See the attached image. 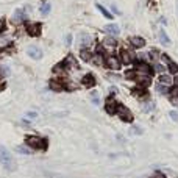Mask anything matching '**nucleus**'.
<instances>
[{
  "label": "nucleus",
  "mask_w": 178,
  "mask_h": 178,
  "mask_svg": "<svg viewBox=\"0 0 178 178\" xmlns=\"http://www.w3.org/2000/svg\"><path fill=\"white\" fill-rule=\"evenodd\" d=\"M0 163H2L6 169H9V170H13V169H14L11 153H9L8 150L5 147H2V145H0Z\"/></svg>",
  "instance_id": "1"
},
{
  "label": "nucleus",
  "mask_w": 178,
  "mask_h": 178,
  "mask_svg": "<svg viewBox=\"0 0 178 178\" xmlns=\"http://www.w3.org/2000/svg\"><path fill=\"white\" fill-rule=\"evenodd\" d=\"M116 112H117L119 117L124 120V122H133V114H131V111H130L127 106H124V105H117Z\"/></svg>",
  "instance_id": "2"
},
{
  "label": "nucleus",
  "mask_w": 178,
  "mask_h": 178,
  "mask_svg": "<svg viewBox=\"0 0 178 178\" xmlns=\"http://www.w3.org/2000/svg\"><path fill=\"white\" fill-rule=\"evenodd\" d=\"M105 64H106V67H109V69H112V70H117L119 67H120V60L117 58V56H114V55H109V56H106L105 58Z\"/></svg>",
  "instance_id": "3"
},
{
  "label": "nucleus",
  "mask_w": 178,
  "mask_h": 178,
  "mask_svg": "<svg viewBox=\"0 0 178 178\" xmlns=\"http://www.w3.org/2000/svg\"><path fill=\"white\" fill-rule=\"evenodd\" d=\"M27 144L33 147V148H45V142L41 139V138H37V136H30V138H27Z\"/></svg>",
  "instance_id": "4"
},
{
  "label": "nucleus",
  "mask_w": 178,
  "mask_h": 178,
  "mask_svg": "<svg viewBox=\"0 0 178 178\" xmlns=\"http://www.w3.org/2000/svg\"><path fill=\"white\" fill-rule=\"evenodd\" d=\"M27 33L30 36H39L41 34V24H27Z\"/></svg>",
  "instance_id": "5"
},
{
  "label": "nucleus",
  "mask_w": 178,
  "mask_h": 178,
  "mask_svg": "<svg viewBox=\"0 0 178 178\" xmlns=\"http://www.w3.org/2000/svg\"><path fill=\"white\" fill-rule=\"evenodd\" d=\"M130 44L134 47V49H142V47L145 45V39L144 37H141V36H133L130 39Z\"/></svg>",
  "instance_id": "6"
},
{
  "label": "nucleus",
  "mask_w": 178,
  "mask_h": 178,
  "mask_svg": "<svg viewBox=\"0 0 178 178\" xmlns=\"http://www.w3.org/2000/svg\"><path fill=\"white\" fill-rule=\"evenodd\" d=\"M27 53L30 55L33 60H41V56H42V52H41V49H37V47H34V45L28 47V49H27Z\"/></svg>",
  "instance_id": "7"
},
{
  "label": "nucleus",
  "mask_w": 178,
  "mask_h": 178,
  "mask_svg": "<svg viewBox=\"0 0 178 178\" xmlns=\"http://www.w3.org/2000/svg\"><path fill=\"white\" fill-rule=\"evenodd\" d=\"M134 72H136V73H142V75H150V73H152V69H150L148 64L139 63V64L136 66V70H134Z\"/></svg>",
  "instance_id": "8"
},
{
  "label": "nucleus",
  "mask_w": 178,
  "mask_h": 178,
  "mask_svg": "<svg viewBox=\"0 0 178 178\" xmlns=\"http://www.w3.org/2000/svg\"><path fill=\"white\" fill-rule=\"evenodd\" d=\"M117 105H119V103L116 102V99L114 97H109L106 100V111L109 112V114H114L116 109H117Z\"/></svg>",
  "instance_id": "9"
},
{
  "label": "nucleus",
  "mask_w": 178,
  "mask_h": 178,
  "mask_svg": "<svg viewBox=\"0 0 178 178\" xmlns=\"http://www.w3.org/2000/svg\"><path fill=\"white\" fill-rule=\"evenodd\" d=\"M105 31H106V34H111V36H117V34L120 33L119 25H114V24L106 25V27H105Z\"/></svg>",
  "instance_id": "10"
},
{
  "label": "nucleus",
  "mask_w": 178,
  "mask_h": 178,
  "mask_svg": "<svg viewBox=\"0 0 178 178\" xmlns=\"http://www.w3.org/2000/svg\"><path fill=\"white\" fill-rule=\"evenodd\" d=\"M81 83H83L86 88H91V86H94V84H95V78H94V75L88 73V75H84V77H83Z\"/></svg>",
  "instance_id": "11"
},
{
  "label": "nucleus",
  "mask_w": 178,
  "mask_h": 178,
  "mask_svg": "<svg viewBox=\"0 0 178 178\" xmlns=\"http://www.w3.org/2000/svg\"><path fill=\"white\" fill-rule=\"evenodd\" d=\"M173 83V78L170 77V75H159V84H163V86H170V84Z\"/></svg>",
  "instance_id": "12"
},
{
  "label": "nucleus",
  "mask_w": 178,
  "mask_h": 178,
  "mask_svg": "<svg viewBox=\"0 0 178 178\" xmlns=\"http://www.w3.org/2000/svg\"><path fill=\"white\" fill-rule=\"evenodd\" d=\"M120 63H124V64H130L131 63V60H133V56H131L127 50H122V53H120Z\"/></svg>",
  "instance_id": "13"
},
{
  "label": "nucleus",
  "mask_w": 178,
  "mask_h": 178,
  "mask_svg": "<svg viewBox=\"0 0 178 178\" xmlns=\"http://www.w3.org/2000/svg\"><path fill=\"white\" fill-rule=\"evenodd\" d=\"M63 66H67V67H69V66H72V69H75V67H77V61H75V58H73L72 55H69L67 58L64 60Z\"/></svg>",
  "instance_id": "14"
},
{
  "label": "nucleus",
  "mask_w": 178,
  "mask_h": 178,
  "mask_svg": "<svg viewBox=\"0 0 178 178\" xmlns=\"http://www.w3.org/2000/svg\"><path fill=\"white\" fill-rule=\"evenodd\" d=\"M166 64H167V67H169V70H170L172 73H175V75L178 73V64H175V63H173L172 60H169V61H167Z\"/></svg>",
  "instance_id": "15"
},
{
  "label": "nucleus",
  "mask_w": 178,
  "mask_h": 178,
  "mask_svg": "<svg viewBox=\"0 0 178 178\" xmlns=\"http://www.w3.org/2000/svg\"><path fill=\"white\" fill-rule=\"evenodd\" d=\"M159 41H161L164 45L170 44V39L167 37V34H166V31H164V30H159Z\"/></svg>",
  "instance_id": "16"
},
{
  "label": "nucleus",
  "mask_w": 178,
  "mask_h": 178,
  "mask_svg": "<svg viewBox=\"0 0 178 178\" xmlns=\"http://www.w3.org/2000/svg\"><path fill=\"white\" fill-rule=\"evenodd\" d=\"M97 9H99V11H100V13H102L103 16H105L106 19H112V14H111V13L108 11V9H106V8H103L102 5H97Z\"/></svg>",
  "instance_id": "17"
},
{
  "label": "nucleus",
  "mask_w": 178,
  "mask_h": 178,
  "mask_svg": "<svg viewBox=\"0 0 178 178\" xmlns=\"http://www.w3.org/2000/svg\"><path fill=\"white\" fill-rule=\"evenodd\" d=\"M50 88H52L53 91H63V89H64V88H63V84H61L60 81H55V80L50 81Z\"/></svg>",
  "instance_id": "18"
},
{
  "label": "nucleus",
  "mask_w": 178,
  "mask_h": 178,
  "mask_svg": "<svg viewBox=\"0 0 178 178\" xmlns=\"http://www.w3.org/2000/svg\"><path fill=\"white\" fill-rule=\"evenodd\" d=\"M103 44H105V45H109V47H114V45H116V39H114V37H111V36H108V37H105Z\"/></svg>",
  "instance_id": "19"
},
{
  "label": "nucleus",
  "mask_w": 178,
  "mask_h": 178,
  "mask_svg": "<svg viewBox=\"0 0 178 178\" xmlns=\"http://www.w3.org/2000/svg\"><path fill=\"white\" fill-rule=\"evenodd\" d=\"M50 8H52V6H50V3H44V5L41 6V13H42L44 16H47V14L50 13Z\"/></svg>",
  "instance_id": "20"
},
{
  "label": "nucleus",
  "mask_w": 178,
  "mask_h": 178,
  "mask_svg": "<svg viewBox=\"0 0 178 178\" xmlns=\"http://www.w3.org/2000/svg\"><path fill=\"white\" fill-rule=\"evenodd\" d=\"M81 60H84V61H91V52H88V50H81Z\"/></svg>",
  "instance_id": "21"
},
{
  "label": "nucleus",
  "mask_w": 178,
  "mask_h": 178,
  "mask_svg": "<svg viewBox=\"0 0 178 178\" xmlns=\"http://www.w3.org/2000/svg\"><path fill=\"white\" fill-rule=\"evenodd\" d=\"M14 21L17 22H21V21H24V11H22V9H21V11H16V14H14Z\"/></svg>",
  "instance_id": "22"
},
{
  "label": "nucleus",
  "mask_w": 178,
  "mask_h": 178,
  "mask_svg": "<svg viewBox=\"0 0 178 178\" xmlns=\"http://www.w3.org/2000/svg\"><path fill=\"white\" fill-rule=\"evenodd\" d=\"M94 61H95V64L102 66V64H103V58H102V55H100V53H97L95 56H94Z\"/></svg>",
  "instance_id": "23"
},
{
  "label": "nucleus",
  "mask_w": 178,
  "mask_h": 178,
  "mask_svg": "<svg viewBox=\"0 0 178 178\" xmlns=\"http://www.w3.org/2000/svg\"><path fill=\"white\" fill-rule=\"evenodd\" d=\"M133 94H134V95H138V97H147L145 91H141V89H134V91H133Z\"/></svg>",
  "instance_id": "24"
},
{
  "label": "nucleus",
  "mask_w": 178,
  "mask_h": 178,
  "mask_svg": "<svg viewBox=\"0 0 178 178\" xmlns=\"http://www.w3.org/2000/svg\"><path fill=\"white\" fill-rule=\"evenodd\" d=\"M91 99H92V102L95 103V105H99L100 99H99V94H97V92H92V94H91Z\"/></svg>",
  "instance_id": "25"
},
{
  "label": "nucleus",
  "mask_w": 178,
  "mask_h": 178,
  "mask_svg": "<svg viewBox=\"0 0 178 178\" xmlns=\"http://www.w3.org/2000/svg\"><path fill=\"white\" fill-rule=\"evenodd\" d=\"M16 150H17V153H24V155H28V153H30V150L25 148V147H17Z\"/></svg>",
  "instance_id": "26"
},
{
  "label": "nucleus",
  "mask_w": 178,
  "mask_h": 178,
  "mask_svg": "<svg viewBox=\"0 0 178 178\" xmlns=\"http://www.w3.org/2000/svg\"><path fill=\"white\" fill-rule=\"evenodd\" d=\"M130 133H134V134H141L142 131H141V128L139 127H131L130 128Z\"/></svg>",
  "instance_id": "27"
},
{
  "label": "nucleus",
  "mask_w": 178,
  "mask_h": 178,
  "mask_svg": "<svg viewBox=\"0 0 178 178\" xmlns=\"http://www.w3.org/2000/svg\"><path fill=\"white\" fill-rule=\"evenodd\" d=\"M170 95H172V99H178V86H175V88L170 91Z\"/></svg>",
  "instance_id": "28"
},
{
  "label": "nucleus",
  "mask_w": 178,
  "mask_h": 178,
  "mask_svg": "<svg viewBox=\"0 0 178 178\" xmlns=\"http://www.w3.org/2000/svg\"><path fill=\"white\" fill-rule=\"evenodd\" d=\"M152 108H153V103H147L145 106H142V111L148 112V111H152Z\"/></svg>",
  "instance_id": "29"
},
{
  "label": "nucleus",
  "mask_w": 178,
  "mask_h": 178,
  "mask_svg": "<svg viewBox=\"0 0 178 178\" xmlns=\"http://www.w3.org/2000/svg\"><path fill=\"white\" fill-rule=\"evenodd\" d=\"M155 70H158V72H164V66H163V64H156V66H155Z\"/></svg>",
  "instance_id": "30"
},
{
  "label": "nucleus",
  "mask_w": 178,
  "mask_h": 178,
  "mask_svg": "<svg viewBox=\"0 0 178 178\" xmlns=\"http://www.w3.org/2000/svg\"><path fill=\"white\" fill-rule=\"evenodd\" d=\"M5 28H6V22L5 21H0V33H2Z\"/></svg>",
  "instance_id": "31"
},
{
  "label": "nucleus",
  "mask_w": 178,
  "mask_h": 178,
  "mask_svg": "<svg viewBox=\"0 0 178 178\" xmlns=\"http://www.w3.org/2000/svg\"><path fill=\"white\" fill-rule=\"evenodd\" d=\"M152 178H166V176H164V173H161V172H156Z\"/></svg>",
  "instance_id": "32"
},
{
  "label": "nucleus",
  "mask_w": 178,
  "mask_h": 178,
  "mask_svg": "<svg viewBox=\"0 0 178 178\" xmlns=\"http://www.w3.org/2000/svg\"><path fill=\"white\" fill-rule=\"evenodd\" d=\"M70 41H72V34H67V36H66V44H70Z\"/></svg>",
  "instance_id": "33"
},
{
  "label": "nucleus",
  "mask_w": 178,
  "mask_h": 178,
  "mask_svg": "<svg viewBox=\"0 0 178 178\" xmlns=\"http://www.w3.org/2000/svg\"><path fill=\"white\" fill-rule=\"evenodd\" d=\"M170 117H172L173 120H178V114H176L175 111H172V112H170Z\"/></svg>",
  "instance_id": "34"
},
{
  "label": "nucleus",
  "mask_w": 178,
  "mask_h": 178,
  "mask_svg": "<svg viewBox=\"0 0 178 178\" xmlns=\"http://www.w3.org/2000/svg\"><path fill=\"white\" fill-rule=\"evenodd\" d=\"M158 91H159V92H163V94H164V92H166V88L163 86V84H159V86H158Z\"/></svg>",
  "instance_id": "35"
},
{
  "label": "nucleus",
  "mask_w": 178,
  "mask_h": 178,
  "mask_svg": "<svg viewBox=\"0 0 178 178\" xmlns=\"http://www.w3.org/2000/svg\"><path fill=\"white\" fill-rule=\"evenodd\" d=\"M27 116H28V117H31V119H34L37 114H36V112H27Z\"/></svg>",
  "instance_id": "36"
},
{
  "label": "nucleus",
  "mask_w": 178,
  "mask_h": 178,
  "mask_svg": "<svg viewBox=\"0 0 178 178\" xmlns=\"http://www.w3.org/2000/svg\"><path fill=\"white\" fill-rule=\"evenodd\" d=\"M173 83H175V84H176V86H178V73L175 75V78H173Z\"/></svg>",
  "instance_id": "37"
}]
</instances>
